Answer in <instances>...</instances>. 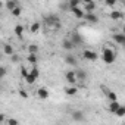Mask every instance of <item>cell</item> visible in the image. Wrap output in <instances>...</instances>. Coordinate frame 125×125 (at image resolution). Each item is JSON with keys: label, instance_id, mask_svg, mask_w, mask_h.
I'll return each mask as SVG.
<instances>
[{"label": "cell", "instance_id": "obj_17", "mask_svg": "<svg viewBox=\"0 0 125 125\" xmlns=\"http://www.w3.org/2000/svg\"><path fill=\"white\" fill-rule=\"evenodd\" d=\"M16 6H19L16 0H8V2H6V8H8V10H10V12H12Z\"/></svg>", "mask_w": 125, "mask_h": 125}, {"label": "cell", "instance_id": "obj_21", "mask_svg": "<svg viewBox=\"0 0 125 125\" xmlns=\"http://www.w3.org/2000/svg\"><path fill=\"white\" fill-rule=\"evenodd\" d=\"M15 34H16L18 38H22V35H24V27L22 25H16L15 27Z\"/></svg>", "mask_w": 125, "mask_h": 125}, {"label": "cell", "instance_id": "obj_31", "mask_svg": "<svg viewBox=\"0 0 125 125\" xmlns=\"http://www.w3.org/2000/svg\"><path fill=\"white\" fill-rule=\"evenodd\" d=\"M8 125H19V121H16V119L10 118V119H8Z\"/></svg>", "mask_w": 125, "mask_h": 125}, {"label": "cell", "instance_id": "obj_15", "mask_svg": "<svg viewBox=\"0 0 125 125\" xmlns=\"http://www.w3.org/2000/svg\"><path fill=\"white\" fill-rule=\"evenodd\" d=\"M119 102L118 100H115V102H110V104H109V110L112 112V113H116V110L119 109Z\"/></svg>", "mask_w": 125, "mask_h": 125}, {"label": "cell", "instance_id": "obj_25", "mask_svg": "<svg viewBox=\"0 0 125 125\" xmlns=\"http://www.w3.org/2000/svg\"><path fill=\"white\" fill-rule=\"evenodd\" d=\"M77 78H78V80H83V81H84V80L87 78V74H85L84 71L78 69V71H77Z\"/></svg>", "mask_w": 125, "mask_h": 125}, {"label": "cell", "instance_id": "obj_35", "mask_svg": "<svg viewBox=\"0 0 125 125\" xmlns=\"http://www.w3.org/2000/svg\"><path fill=\"white\" fill-rule=\"evenodd\" d=\"M102 91H103V93H104V94H107V93H109V91H110V90H109V88H107V87H104V85H102Z\"/></svg>", "mask_w": 125, "mask_h": 125}, {"label": "cell", "instance_id": "obj_9", "mask_svg": "<svg viewBox=\"0 0 125 125\" xmlns=\"http://www.w3.org/2000/svg\"><path fill=\"white\" fill-rule=\"evenodd\" d=\"M62 47H63L65 50H68V52H71V50L75 49V44H74V41L71 38H65L63 41H62Z\"/></svg>", "mask_w": 125, "mask_h": 125}, {"label": "cell", "instance_id": "obj_26", "mask_svg": "<svg viewBox=\"0 0 125 125\" xmlns=\"http://www.w3.org/2000/svg\"><path fill=\"white\" fill-rule=\"evenodd\" d=\"M28 53H38V46L37 44H31L30 47H28Z\"/></svg>", "mask_w": 125, "mask_h": 125}, {"label": "cell", "instance_id": "obj_8", "mask_svg": "<svg viewBox=\"0 0 125 125\" xmlns=\"http://www.w3.org/2000/svg\"><path fill=\"white\" fill-rule=\"evenodd\" d=\"M65 80L69 83V84H75L77 83V72H74V71H68L66 74H65Z\"/></svg>", "mask_w": 125, "mask_h": 125}, {"label": "cell", "instance_id": "obj_16", "mask_svg": "<svg viewBox=\"0 0 125 125\" xmlns=\"http://www.w3.org/2000/svg\"><path fill=\"white\" fill-rule=\"evenodd\" d=\"M72 119H74V121H84V113H83L81 110H75V112L72 113Z\"/></svg>", "mask_w": 125, "mask_h": 125}, {"label": "cell", "instance_id": "obj_14", "mask_svg": "<svg viewBox=\"0 0 125 125\" xmlns=\"http://www.w3.org/2000/svg\"><path fill=\"white\" fill-rule=\"evenodd\" d=\"M27 60L30 62L31 65H37V62H38V56H37L35 53H30V54L27 56Z\"/></svg>", "mask_w": 125, "mask_h": 125}, {"label": "cell", "instance_id": "obj_30", "mask_svg": "<svg viewBox=\"0 0 125 125\" xmlns=\"http://www.w3.org/2000/svg\"><path fill=\"white\" fill-rule=\"evenodd\" d=\"M104 3H106V6H109V8H113V6L116 5V0H104Z\"/></svg>", "mask_w": 125, "mask_h": 125}, {"label": "cell", "instance_id": "obj_5", "mask_svg": "<svg viewBox=\"0 0 125 125\" xmlns=\"http://www.w3.org/2000/svg\"><path fill=\"white\" fill-rule=\"evenodd\" d=\"M112 40H113L116 44L125 47V34H124V32H115V34L112 35Z\"/></svg>", "mask_w": 125, "mask_h": 125}, {"label": "cell", "instance_id": "obj_2", "mask_svg": "<svg viewBox=\"0 0 125 125\" xmlns=\"http://www.w3.org/2000/svg\"><path fill=\"white\" fill-rule=\"evenodd\" d=\"M44 25L46 28H50V30H59L60 28V21L56 15H49L44 18Z\"/></svg>", "mask_w": 125, "mask_h": 125}, {"label": "cell", "instance_id": "obj_7", "mask_svg": "<svg viewBox=\"0 0 125 125\" xmlns=\"http://www.w3.org/2000/svg\"><path fill=\"white\" fill-rule=\"evenodd\" d=\"M84 19H85L87 22H90V24H97V22H99V16H97L94 12H87L85 16H84Z\"/></svg>", "mask_w": 125, "mask_h": 125}, {"label": "cell", "instance_id": "obj_12", "mask_svg": "<svg viewBox=\"0 0 125 125\" xmlns=\"http://www.w3.org/2000/svg\"><path fill=\"white\" fill-rule=\"evenodd\" d=\"M110 18L113 21H121V19H124V13L119 12V10H112L110 12Z\"/></svg>", "mask_w": 125, "mask_h": 125}, {"label": "cell", "instance_id": "obj_6", "mask_svg": "<svg viewBox=\"0 0 125 125\" xmlns=\"http://www.w3.org/2000/svg\"><path fill=\"white\" fill-rule=\"evenodd\" d=\"M83 57L84 59H87V60H97V57H99V54L96 53V52H93V50H83Z\"/></svg>", "mask_w": 125, "mask_h": 125}, {"label": "cell", "instance_id": "obj_1", "mask_svg": "<svg viewBox=\"0 0 125 125\" xmlns=\"http://www.w3.org/2000/svg\"><path fill=\"white\" fill-rule=\"evenodd\" d=\"M102 59H103V62H104L106 65H112L113 62L116 60L115 50H112L110 47H103V50H102Z\"/></svg>", "mask_w": 125, "mask_h": 125}, {"label": "cell", "instance_id": "obj_20", "mask_svg": "<svg viewBox=\"0 0 125 125\" xmlns=\"http://www.w3.org/2000/svg\"><path fill=\"white\" fill-rule=\"evenodd\" d=\"M84 10L85 12H94L96 10V3L94 2H90V3L84 5Z\"/></svg>", "mask_w": 125, "mask_h": 125}, {"label": "cell", "instance_id": "obj_11", "mask_svg": "<svg viewBox=\"0 0 125 125\" xmlns=\"http://www.w3.org/2000/svg\"><path fill=\"white\" fill-rule=\"evenodd\" d=\"M65 62L68 65H71V66H77V63H78V60H77V57L74 54H66L65 56Z\"/></svg>", "mask_w": 125, "mask_h": 125}, {"label": "cell", "instance_id": "obj_23", "mask_svg": "<svg viewBox=\"0 0 125 125\" xmlns=\"http://www.w3.org/2000/svg\"><path fill=\"white\" fill-rule=\"evenodd\" d=\"M40 27H41V25H40L38 22H34V24L31 25V28H30V31H31L32 34H35V32H38V31H40Z\"/></svg>", "mask_w": 125, "mask_h": 125}, {"label": "cell", "instance_id": "obj_33", "mask_svg": "<svg viewBox=\"0 0 125 125\" xmlns=\"http://www.w3.org/2000/svg\"><path fill=\"white\" fill-rule=\"evenodd\" d=\"M19 96H21V97H24V99H27V97H28L27 91H24V90H19Z\"/></svg>", "mask_w": 125, "mask_h": 125}, {"label": "cell", "instance_id": "obj_29", "mask_svg": "<svg viewBox=\"0 0 125 125\" xmlns=\"http://www.w3.org/2000/svg\"><path fill=\"white\" fill-rule=\"evenodd\" d=\"M28 74H30V71H28L25 66H22V68H21V75H22L24 78H27V77H28Z\"/></svg>", "mask_w": 125, "mask_h": 125}, {"label": "cell", "instance_id": "obj_22", "mask_svg": "<svg viewBox=\"0 0 125 125\" xmlns=\"http://www.w3.org/2000/svg\"><path fill=\"white\" fill-rule=\"evenodd\" d=\"M83 2H81V0H69V2H68V6H69V9L71 8H77V6H80Z\"/></svg>", "mask_w": 125, "mask_h": 125}, {"label": "cell", "instance_id": "obj_19", "mask_svg": "<svg viewBox=\"0 0 125 125\" xmlns=\"http://www.w3.org/2000/svg\"><path fill=\"white\" fill-rule=\"evenodd\" d=\"M3 52H5V54H8V56H12V54L15 53V50H13V47H12L10 44H5V46H3Z\"/></svg>", "mask_w": 125, "mask_h": 125}, {"label": "cell", "instance_id": "obj_3", "mask_svg": "<svg viewBox=\"0 0 125 125\" xmlns=\"http://www.w3.org/2000/svg\"><path fill=\"white\" fill-rule=\"evenodd\" d=\"M38 75H40V72H38V68H37V65H32V68H31V71H30L28 77L25 78V81H27L28 84H34V83L37 81Z\"/></svg>", "mask_w": 125, "mask_h": 125}, {"label": "cell", "instance_id": "obj_37", "mask_svg": "<svg viewBox=\"0 0 125 125\" xmlns=\"http://www.w3.org/2000/svg\"><path fill=\"white\" fill-rule=\"evenodd\" d=\"M5 122V115H0V124Z\"/></svg>", "mask_w": 125, "mask_h": 125}, {"label": "cell", "instance_id": "obj_18", "mask_svg": "<svg viewBox=\"0 0 125 125\" xmlns=\"http://www.w3.org/2000/svg\"><path fill=\"white\" fill-rule=\"evenodd\" d=\"M69 38H71V40L74 41V44H75V46H80V44H83V38H81V37H80L78 34H72V35H71Z\"/></svg>", "mask_w": 125, "mask_h": 125}, {"label": "cell", "instance_id": "obj_36", "mask_svg": "<svg viewBox=\"0 0 125 125\" xmlns=\"http://www.w3.org/2000/svg\"><path fill=\"white\" fill-rule=\"evenodd\" d=\"M83 2V5H87V3H90V2H94V0H81Z\"/></svg>", "mask_w": 125, "mask_h": 125}, {"label": "cell", "instance_id": "obj_13", "mask_svg": "<svg viewBox=\"0 0 125 125\" xmlns=\"http://www.w3.org/2000/svg\"><path fill=\"white\" fill-rule=\"evenodd\" d=\"M77 93H78V88H77L74 84H71L69 87L65 88V94H68V96H74V94H77Z\"/></svg>", "mask_w": 125, "mask_h": 125}, {"label": "cell", "instance_id": "obj_24", "mask_svg": "<svg viewBox=\"0 0 125 125\" xmlns=\"http://www.w3.org/2000/svg\"><path fill=\"white\" fill-rule=\"evenodd\" d=\"M10 13H12V16H21V13H22V8H21V6H16Z\"/></svg>", "mask_w": 125, "mask_h": 125}, {"label": "cell", "instance_id": "obj_28", "mask_svg": "<svg viewBox=\"0 0 125 125\" xmlns=\"http://www.w3.org/2000/svg\"><path fill=\"white\" fill-rule=\"evenodd\" d=\"M115 115H116V116H119V118H121V116H124V115H125V106H119V109L116 110V113H115Z\"/></svg>", "mask_w": 125, "mask_h": 125}, {"label": "cell", "instance_id": "obj_10", "mask_svg": "<svg viewBox=\"0 0 125 125\" xmlns=\"http://www.w3.org/2000/svg\"><path fill=\"white\" fill-rule=\"evenodd\" d=\"M37 96H38L41 100H46V99H49L50 93H49V90H47L46 87H41V88H38V90H37Z\"/></svg>", "mask_w": 125, "mask_h": 125}, {"label": "cell", "instance_id": "obj_34", "mask_svg": "<svg viewBox=\"0 0 125 125\" xmlns=\"http://www.w3.org/2000/svg\"><path fill=\"white\" fill-rule=\"evenodd\" d=\"M10 57H12V62H18V60H19V57H18V56H16L15 53H13V54H12Z\"/></svg>", "mask_w": 125, "mask_h": 125}, {"label": "cell", "instance_id": "obj_4", "mask_svg": "<svg viewBox=\"0 0 125 125\" xmlns=\"http://www.w3.org/2000/svg\"><path fill=\"white\" fill-rule=\"evenodd\" d=\"M69 10H71V13H72L77 19H84V16H85V13H84V8L77 6V8H71Z\"/></svg>", "mask_w": 125, "mask_h": 125}, {"label": "cell", "instance_id": "obj_32", "mask_svg": "<svg viewBox=\"0 0 125 125\" xmlns=\"http://www.w3.org/2000/svg\"><path fill=\"white\" fill-rule=\"evenodd\" d=\"M5 77H6V68L2 66L0 68V78H5Z\"/></svg>", "mask_w": 125, "mask_h": 125}, {"label": "cell", "instance_id": "obj_27", "mask_svg": "<svg viewBox=\"0 0 125 125\" xmlns=\"http://www.w3.org/2000/svg\"><path fill=\"white\" fill-rule=\"evenodd\" d=\"M106 96H107V99H109L110 102H115V100H118V96H116V94H115L113 91H109V93H107Z\"/></svg>", "mask_w": 125, "mask_h": 125}]
</instances>
